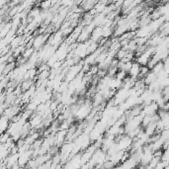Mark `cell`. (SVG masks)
<instances>
[{
	"label": "cell",
	"instance_id": "6da1fadb",
	"mask_svg": "<svg viewBox=\"0 0 169 169\" xmlns=\"http://www.w3.org/2000/svg\"><path fill=\"white\" fill-rule=\"evenodd\" d=\"M154 52H155V48H148V50L144 51L140 56H139V57L136 59V61L139 62L140 65H146L150 60L151 56L154 55Z\"/></svg>",
	"mask_w": 169,
	"mask_h": 169
},
{
	"label": "cell",
	"instance_id": "7c38bea8",
	"mask_svg": "<svg viewBox=\"0 0 169 169\" xmlns=\"http://www.w3.org/2000/svg\"><path fill=\"white\" fill-rule=\"evenodd\" d=\"M127 73L128 72H126V71L120 69V71L117 73V78L121 79V80H124L125 78H126V76H127Z\"/></svg>",
	"mask_w": 169,
	"mask_h": 169
},
{
	"label": "cell",
	"instance_id": "4fadbf2b",
	"mask_svg": "<svg viewBox=\"0 0 169 169\" xmlns=\"http://www.w3.org/2000/svg\"><path fill=\"white\" fill-rule=\"evenodd\" d=\"M50 4H51V1H50V0H48V1H44V2H43V4H42V7L44 8V9H47L48 6H50Z\"/></svg>",
	"mask_w": 169,
	"mask_h": 169
},
{
	"label": "cell",
	"instance_id": "3957f363",
	"mask_svg": "<svg viewBox=\"0 0 169 169\" xmlns=\"http://www.w3.org/2000/svg\"><path fill=\"white\" fill-rule=\"evenodd\" d=\"M32 153H33V150L32 149H28L24 151V152H21L19 153V159H18V164L20 165V167L24 166L26 163H28L30 161V158L32 156Z\"/></svg>",
	"mask_w": 169,
	"mask_h": 169
},
{
	"label": "cell",
	"instance_id": "ba28073f",
	"mask_svg": "<svg viewBox=\"0 0 169 169\" xmlns=\"http://www.w3.org/2000/svg\"><path fill=\"white\" fill-rule=\"evenodd\" d=\"M156 78H157V74H155L153 71H151V72H148L145 75L144 78V81L146 85H150L151 83L156 80Z\"/></svg>",
	"mask_w": 169,
	"mask_h": 169
},
{
	"label": "cell",
	"instance_id": "277c9868",
	"mask_svg": "<svg viewBox=\"0 0 169 169\" xmlns=\"http://www.w3.org/2000/svg\"><path fill=\"white\" fill-rule=\"evenodd\" d=\"M90 112H91L90 105H83L78 108L77 112L75 113V116L77 117V119H84L87 117L88 114H90Z\"/></svg>",
	"mask_w": 169,
	"mask_h": 169
},
{
	"label": "cell",
	"instance_id": "5b68a950",
	"mask_svg": "<svg viewBox=\"0 0 169 169\" xmlns=\"http://www.w3.org/2000/svg\"><path fill=\"white\" fill-rule=\"evenodd\" d=\"M82 66L81 64H77L74 66H71V68L69 70V72L66 75V81H69V80H72L73 78H75L77 76V74L79 73V71L81 70Z\"/></svg>",
	"mask_w": 169,
	"mask_h": 169
},
{
	"label": "cell",
	"instance_id": "52a82bcc",
	"mask_svg": "<svg viewBox=\"0 0 169 169\" xmlns=\"http://www.w3.org/2000/svg\"><path fill=\"white\" fill-rule=\"evenodd\" d=\"M19 111H20V106L16 105V106H12V107L7 108L5 111H4L3 114L6 115L9 119H13L17 114H19Z\"/></svg>",
	"mask_w": 169,
	"mask_h": 169
},
{
	"label": "cell",
	"instance_id": "8fae6325",
	"mask_svg": "<svg viewBox=\"0 0 169 169\" xmlns=\"http://www.w3.org/2000/svg\"><path fill=\"white\" fill-rule=\"evenodd\" d=\"M163 69H164V63H163V62H161V61H159V62H157V63L153 66L152 68H151V71H153L155 74H158L160 71H162Z\"/></svg>",
	"mask_w": 169,
	"mask_h": 169
},
{
	"label": "cell",
	"instance_id": "5bb4252c",
	"mask_svg": "<svg viewBox=\"0 0 169 169\" xmlns=\"http://www.w3.org/2000/svg\"><path fill=\"white\" fill-rule=\"evenodd\" d=\"M114 8H115V6L113 5V6H112V7H111L110 9H114ZM105 11H106V13H107V12H110V11H108V9H105Z\"/></svg>",
	"mask_w": 169,
	"mask_h": 169
},
{
	"label": "cell",
	"instance_id": "9c48e42d",
	"mask_svg": "<svg viewBox=\"0 0 169 169\" xmlns=\"http://www.w3.org/2000/svg\"><path fill=\"white\" fill-rule=\"evenodd\" d=\"M44 41H46V37H44V36L41 35V36H39V37H37L33 41L34 48H39L44 43Z\"/></svg>",
	"mask_w": 169,
	"mask_h": 169
},
{
	"label": "cell",
	"instance_id": "8992f818",
	"mask_svg": "<svg viewBox=\"0 0 169 169\" xmlns=\"http://www.w3.org/2000/svg\"><path fill=\"white\" fill-rule=\"evenodd\" d=\"M140 69H141V65L139 63V62H135V63H133L132 67L129 71V74H130V76L133 77V78H137L140 76Z\"/></svg>",
	"mask_w": 169,
	"mask_h": 169
},
{
	"label": "cell",
	"instance_id": "30bf717a",
	"mask_svg": "<svg viewBox=\"0 0 169 169\" xmlns=\"http://www.w3.org/2000/svg\"><path fill=\"white\" fill-rule=\"evenodd\" d=\"M9 128V118L6 115H2V119H1V131L2 133H5L6 130H8Z\"/></svg>",
	"mask_w": 169,
	"mask_h": 169
},
{
	"label": "cell",
	"instance_id": "7a4b0ae2",
	"mask_svg": "<svg viewBox=\"0 0 169 169\" xmlns=\"http://www.w3.org/2000/svg\"><path fill=\"white\" fill-rule=\"evenodd\" d=\"M117 144H118V148L120 150H126L128 148H132L133 140H132V137L128 135L126 136H122L117 142Z\"/></svg>",
	"mask_w": 169,
	"mask_h": 169
}]
</instances>
